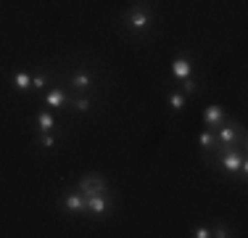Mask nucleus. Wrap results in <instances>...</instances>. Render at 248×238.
Instances as JSON below:
<instances>
[{
	"label": "nucleus",
	"mask_w": 248,
	"mask_h": 238,
	"mask_svg": "<svg viewBox=\"0 0 248 238\" xmlns=\"http://www.w3.org/2000/svg\"><path fill=\"white\" fill-rule=\"evenodd\" d=\"M14 87H16V90H21V93L29 90V87H32V77H29L27 71H16V74H14Z\"/></svg>",
	"instance_id": "obj_14"
},
{
	"label": "nucleus",
	"mask_w": 248,
	"mask_h": 238,
	"mask_svg": "<svg viewBox=\"0 0 248 238\" xmlns=\"http://www.w3.org/2000/svg\"><path fill=\"white\" fill-rule=\"evenodd\" d=\"M37 127H40V133H50L56 127V119H53L50 111H37Z\"/></svg>",
	"instance_id": "obj_11"
},
{
	"label": "nucleus",
	"mask_w": 248,
	"mask_h": 238,
	"mask_svg": "<svg viewBox=\"0 0 248 238\" xmlns=\"http://www.w3.org/2000/svg\"><path fill=\"white\" fill-rule=\"evenodd\" d=\"M169 71H172V77H177V80H187V77H193V61L185 58V56H180V58L172 61Z\"/></svg>",
	"instance_id": "obj_7"
},
{
	"label": "nucleus",
	"mask_w": 248,
	"mask_h": 238,
	"mask_svg": "<svg viewBox=\"0 0 248 238\" xmlns=\"http://www.w3.org/2000/svg\"><path fill=\"white\" fill-rule=\"evenodd\" d=\"M72 87L74 90H90L93 87V77L87 74V71H77L72 77Z\"/></svg>",
	"instance_id": "obj_10"
},
{
	"label": "nucleus",
	"mask_w": 248,
	"mask_h": 238,
	"mask_svg": "<svg viewBox=\"0 0 248 238\" xmlns=\"http://www.w3.org/2000/svg\"><path fill=\"white\" fill-rule=\"evenodd\" d=\"M217 146H235V143H246V133L240 130V124H217Z\"/></svg>",
	"instance_id": "obj_1"
},
{
	"label": "nucleus",
	"mask_w": 248,
	"mask_h": 238,
	"mask_svg": "<svg viewBox=\"0 0 248 238\" xmlns=\"http://www.w3.org/2000/svg\"><path fill=\"white\" fill-rule=\"evenodd\" d=\"M193 238H211V228H196L193 230Z\"/></svg>",
	"instance_id": "obj_20"
},
{
	"label": "nucleus",
	"mask_w": 248,
	"mask_h": 238,
	"mask_svg": "<svg viewBox=\"0 0 248 238\" xmlns=\"http://www.w3.org/2000/svg\"><path fill=\"white\" fill-rule=\"evenodd\" d=\"M185 101H187L185 93H169L167 95V103H169V109H172V111H182V109H185Z\"/></svg>",
	"instance_id": "obj_13"
},
{
	"label": "nucleus",
	"mask_w": 248,
	"mask_h": 238,
	"mask_svg": "<svg viewBox=\"0 0 248 238\" xmlns=\"http://www.w3.org/2000/svg\"><path fill=\"white\" fill-rule=\"evenodd\" d=\"M219 148V164H222V170L227 172V175H238V170H240V162H243V153L240 151H235V146H217Z\"/></svg>",
	"instance_id": "obj_2"
},
{
	"label": "nucleus",
	"mask_w": 248,
	"mask_h": 238,
	"mask_svg": "<svg viewBox=\"0 0 248 238\" xmlns=\"http://www.w3.org/2000/svg\"><path fill=\"white\" fill-rule=\"evenodd\" d=\"M85 209L95 217H103L111 209V199H108V190L106 193H95V196H85Z\"/></svg>",
	"instance_id": "obj_4"
},
{
	"label": "nucleus",
	"mask_w": 248,
	"mask_h": 238,
	"mask_svg": "<svg viewBox=\"0 0 248 238\" xmlns=\"http://www.w3.org/2000/svg\"><path fill=\"white\" fill-rule=\"evenodd\" d=\"M82 190L85 196H95V193H106L108 190V186H106V180L100 175H85L79 177V186H77Z\"/></svg>",
	"instance_id": "obj_5"
},
{
	"label": "nucleus",
	"mask_w": 248,
	"mask_h": 238,
	"mask_svg": "<svg viewBox=\"0 0 248 238\" xmlns=\"http://www.w3.org/2000/svg\"><path fill=\"white\" fill-rule=\"evenodd\" d=\"M48 82H50V77H48V74L32 77V87H34V90H43V87H48Z\"/></svg>",
	"instance_id": "obj_18"
},
{
	"label": "nucleus",
	"mask_w": 248,
	"mask_h": 238,
	"mask_svg": "<svg viewBox=\"0 0 248 238\" xmlns=\"http://www.w3.org/2000/svg\"><path fill=\"white\" fill-rule=\"evenodd\" d=\"M151 24H153V16H151L148 8L138 5V8L129 11V16H127V27L129 29H135V32H145V29H151Z\"/></svg>",
	"instance_id": "obj_3"
},
{
	"label": "nucleus",
	"mask_w": 248,
	"mask_h": 238,
	"mask_svg": "<svg viewBox=\"0 0 248 238\" xmlns=\"http://www.w3.org/2000/svg\"><path fill=\"white\" fill-rule=\"evenodd\" d=\"M69 103V95L61 90V87H53V90L45 95V106H50V109H63V106Z\"/></svg>",
	"instance_id": "obj_8"
},
{
	"label": "nucleus",
	"mask_w": 248,
	"mask_h": 238,
	"mask_svg": "<svg viewBox=\"0 0 248 238\" xmlns=\"http://www.w3.org/2000/svg\"><path fill=\"white\" fill-rule=\"evenodd\" d=\"M198 143H201V148H203V151H214L217 148V135H214V130H203V133H201V138H198Z\"/></svg>",
	"instance_id": "obj_12"
},
{
	"label": "nucleus",
	"mask_w": 248,
	"mask_h": 238,
	"mask_svg": "<svg viewBox=\"0 0 248 238\" xmlns=\"http://www.w3.org/2000/svg\"><path fill=\"white\" fill-rule=\"evenodd\" d=\"M58 206L61 209H66V212H72V214H82V212H87L85 209V193H82L79 188L72 190V193H66L61 201H58Z\"/></svg>",
	"instance_id": "obj_6"
},
{
	"label": "nucleus",
	"mask_w": 248,
	"mask_h": 238,
	"mask_svg": "<svg viewBox=\"0 0 248 238\" xmlns=\"http://www.w3.org/2000/svg\"><path fill=\"white\" fill-rule=\"evenodd\" d=\"M211 236L214 238H227V236H232V230H230L227 225H214V228H211Z\"/></svg>",
	"instance_id": "obj_17"
},
{
	"label": "nucleus",
	"mask_w": 248,
	"mask_h": 238,
	"mask_svg": "<svg viewBox=\"0 0 248 238\" xmlns=\"http://www.w3.org/2000/svg\"><path fill=\"white\" fill-rule=\"evenodd\" d=\"M180 82H182V93H185V95H187V93L193 95V93L198 90V85H196V80H193V77H187V80H180Z\"/></svg>",
	"instance_id": "obj_19"
},
{
	"label": "nucleus",
	"mask_w": 248,
	"mask_h": 238,
	"mask_svg": "<svg viewBox=\"0 0 248 238\" xmlns=\"http://www.w3.org/2000/svg\"><path fill=\"white\" fill-rule=\"evenodd\" d=\"M90 98H87V95H79V98H74L72 101V109L77 111V114H87V111H90Z\"/></svg>",
	"instance_id": "obj_15"
},
{
	"label": "nucleus",
	"mask_w": 248,
	"mask_h": 238,
	"mask_svg": "<svg viewBox=\"0 0 248 238\" xmlns=\"http://www.w3.org/2000/svg\"><path fill=\"white\" fill-rule=\"evenodd\" d=\"M37 143H40V148H53V146H56V138H53L50 133H40Z\"/></svg>",
	"instance_id": "obj_16"
},
{
	"label": "nucleus",
	"mask_w": 248,
	"mask_h": 238,
	"mask_svg": "<svg viewBox=\"0 0 248 238\" xmlns=\"http://www.w3.org/2000/svg\"><path fill=\"white\" fill-rule=\"evenodd\" d=\"M222 122H224L222 106H206V111H203V124L206 127H217V124H222Z\"/></svg>",
	"instance_id": "obj_9"
}]
</instances>
